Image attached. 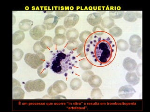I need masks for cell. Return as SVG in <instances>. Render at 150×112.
Segmentation results:
<instances>
[{
  "label": "cell",
  "mask_w": 150,
  "mask_h": 112,
  "mask_svg": "<svg viewBox=\"0 0 150 112\" xmlns=\"http://www.w3.org/2000/svg\"><path fill=\"white\" fill-rule=\"evenodd\" d=\"M117 49L115 39L108 33L93 34L85 43L86 57L94 66H105L115 60Z\"/></svg>",
  "instance_id": "obj_1"
},
{
  "label": "cell",
  "mask_w": 150,
  "mask_h": 112,
  "mask_svg": "<svg viewBox=\"0 0 150 112\" xmlns=\"http://www.w3.org/2000/svg\"><path fill=\"white\" fill-rule=\"evenodd\" d=\"M77 63L76 57L64 49L58 50L53 54L49 62V67L55 74H62L72 69Z\"/></svg>",
  "instance_id": "obj_2"
},
{
  "label": "cell",
  "mask_w": 150,
  "mask_h": 112,
  "mask_svg": "<svg viewBox=\"0 0 150 112\" xmlns=\"http://www.w3.org/2000/svg\"><path fill=\"white\" fill-rule=\"evenodd\" d=\"M25 62L33 69H38L40 65L43 64L46 60V57L43 53H39L26 54L25 55Z\"/></svg>",
  "instance_id": "obj_3"
},
{
  "label": "cell",
  "mask_w": 150,
  "mask_h": 112,
  "mask_svg": "<svg viewBox=\"0 0 150 112\" xmlns=\"http://www.w3.org/2000/svg\"><path fill=\"white\" fill-rule=\"evenodd\" d=\"M46 88V84L44 81L38 79L35 80H29L25 84V89L27 92L33 91L42 92Z\"/></svg>",
  "instance_id": "obj_4"
},
{
  "label": "cell",
  "mask_w": 150,
  "mask_h": 112,
  "mask_svg": "<svg viewBox=\"0 0 150 112\" xmlns=\"http://www.w3.org/2000/svg\"><path fill=\"white\" fill-rule=\"evenodd\" d=\"M46 28L43 24L35 26L30 30V35L35 40H41L46 33Z\"/></svg>",
  "instance_id": "obj_5"
},
{
  "label": "cell",
  "mask_w": 150,
  "mask_h": 112,
  "mask_svg": "<svg viewBox=\"0 0 150 112\" xmlns=\"http://www.w3.org/2000/svg\"><path fill=\"white\" fill-rule=\"evenodd\" d=\"M129 44L130 46L129 50L133 53L137 52L141 47L142 39L140 36L136 34L131 36L129 39Z\"/></svg>",
  "instance_id": "obj_6"
},
{
  "label": "cell",
  "mask_w": 150,
  "mask_h": 112,
  "mask_svg": "<svg viewBox=\"0 0 150 112\" xmlns=\"http://www.w3.org/2000/svg\"><path fill=\"white\" fill-rule=\"evenodd\" d=\"M136 92L135 89L131 85H125L119 89L118 95L122 99H126L132 97Z\"/></svg>",
  "instance_id": "obj_7"
},
{
  "label": "cell",
  "mask_w": 150,
  "mask_h": 112,
  "mask_svg": "<svg viewBox=\"0 0 150 112\" xmlns=\"http://www.w3.org/2000/svg\"><path fill=\"white\" fill-rule=\"evenodd\" d=\"M59 18L55 15L49 14L45 17L43 25L47 30H51L57 24Z\"/></svg>",
  "instance_id": "obj_8"
},
{
  "label": "cell",
  "mask_w": 150,
  "mask_h": 112,
  "mask_svg": "<svg viewBox=\"0 0 150 112\" xmlns=\"http://www.w3.org/2000/svg\"><path fill=\"white\" fill-rule=\"evenodd\" d=\"M79 16L76 14H69L66 17L63 22L64 27L66 29H71L78 23Z\"/></svg>",
  "instance_id": "obj_9"
},
{
  "label": "cell",
  "mask_w": 150,
  "mask_h": 112,
  "mask_svg": "<svg viewBox=\"0 0 150 112\" xmlns=\"http://www.w3.org/2000/svg\"><path fill=\"white\" fill-rule=\"evenodd\" d=\"M102 19L101 14L98 13H93L89 14L87 18V21L88 23L94 27L100 24Z\"/></svg>",
  "instance_id": "obj_10"
},
{
  "label": "cell",
  "mask_w": 150,
  "mask_h": 112,
  "mask_svg": "<svg viewBox=\"0 0 150 112\" xmlns=\"http://www.w3.org/2000/svg\"><path fill=\"white\" fill-rule=\"evenodd\" d=\"M123 68L129 71H134L137 67V63L135 60L130 57L124 58L122 63Z\"/></svg>",
  "instance_id": "obj_11"
},
{
  "label": "cell",
  "mask_w": 150,
  "mask_h": 112,
  "mask_svg": "<svg viewBox=\"0 0 150 112\" xmlns=\"http://www.w3.org/2000/svg\"><path fill=\"white\" fill-rule=\"evenodd\" d=\"M123 18L127 22H134L137 18H142V14L137 11H127L124 13Z\"/></svg>",
  "instance_id": "obj_12"
},
{
  "label": "cell",
  "mask_w": 150,
  "mask_h": 112,
  "mask_svg": "<svg viewBox=\"0 0 150 112\" xmlns=\"http://www.w3.org/2000/svg\"><path fill=\"white\" fill-rule=\"evenodd\" d=\"M125 79L128 83L132 85H137L140 82L139 77L137 76L136 72L133 71L127 72L126 75Z\"/></svg>",
  "instance_id": "obj_13"
},
{
  "label": "cell",
  "mask_w": 150,
  "mask_h": 112,
  "mask_svg": "<svg viewBox=\"0 0 150 112\" xmlns=\"http://www.w3.org/2000/svg\"><path fill=\"white\" fill-rule=\"evenodd\" d=\"M52 87L54 90L58 94L66 91L68 88L67 84L64 81L61 80H59L54 82L52 85Z\"/></svg>",
  "instance_id": "obj_14"
},
{
  "label": "cell",
  "mask_w": 150,
  "mask_h": 112,
  "mask_svg": "<svg viewBox=\"0 0 150 112\" xmlns=\"http://www.w3.org/2000/svg\"><path fill=\"white\" fill-rule=\"evenodd\" d=\"M88 83L93 88H98L102 84V79L98 75H93L88 79Z\"/></svg>",
  "instance_id": "obj_15"
},
{
  "label": "cell",
  "mask_w": 150,
  "mask_h": 112,
  "mask_svg": "<svg viewBox=\"0 0 150 112\" xmlns=\"http://www.w3.org/2000/svg\"><path fill=\"white\" fill-rule=\"evenodd\" d=\"M33 22L29 19H23L20 21L18 24L19 29L23 32H28L32 29Z\"/></svg>",
  "instance_id": "obj_16"
},
{
  "label": "cell",
  "mask_w": 150,
  "mask_h": 112,
  "mask_svg": "<svg viewBox=\"0 0 150 112\" xmlns=\"http://www.w3.org/2000/svg\"><path fill=\"white\" fill-rule=\"evenodd\" d=\"M40 42V44L42 48L45 50L50 49L54 45L53 38L51 36H44Z\"/></svg>",
  "instance_id": "obj_17"
},
{
  "label": "cell",
  "mask_w": 150,
  "mask_h": 112,
  "mask_svg": "<svg viewBox=\"0 0 150 112\" xmlns=\"http://www.w3.org/2000/svg\"><path fill=\"white\" fill-rule=\"evenodd\" d=\"M25 34L22 30H18L14 33L13 35V44L18 45L25 39Z\"/></svg>",
  "instance_id": "obj_18"
},
{
  "label": "cell",
  "mask_w": 150,
  "mask_h": 112,
  "mask_svg": "<svg viewBox=\"0 0 150 112\" xmlns=\"http://www.w3.org/2000/svg\"><path fill=\"white\" fill-rule=\"evenodd\" d=\"M79 33L77 29L75 28H71L67 30L66 33V37L69 41L76 40L79 36Z\"/></svg>",
  "instance_id": "obj_19"
},
{
  "label": "cell",
  "mask_w": 150,
  "mask_h": 112,
  "mask_svg": "<svg viewBox=\"0 0 150 112\" xmlns=\"http://www.w3.org/2000/svg\"><path fill=\"white\" fill-rule=\"evenodd\" d=\"M101 26L103 28L110 29L115 25V21L110 16H105L103 18L101 22Z\"/></svg>",
  "instance_id": "obj_20"
},
{
  "label": "cell",
  "mask_w": 150,
  "mask_h": 112,
  "mask_svg": "<svg viewBox=\"0 0 150 112\" xmlns=\"http://www.w3.org/2000/svg\"><path fill=\"white\" fill-rule=\"evenodd\" d=\"M25 92L23 89L19 87L13 88V99H22L25 97Z\"/></svg>",
  "instance_id": "obj_21"
},
{
  "label": "cell",
  "mask_w": 150,
  "mask_h": 112,
  "mask_svg": "<svg viewBox=\"0 0 150 112\" xmlns=\"http://www.w3.org/2000/svg\"><path fill=\"white\" fill-rule=\"evenodd\" d=\"M49 63L47 62L46 65H40L37 69V74L41 78H44L47 77L48 74Z\"/></svg>",
  "instance_id": "obj_22"
},
{
  "label": "cell",
  "mask_w": 150,
  "mask_h": 112,
  "mask_svg": "<svg viewBox=\"0 0 150 112\" xmlns=\"http://www.w3.org/2000/svg\"><path fill=\"white\" fill-rule=\"evenodd\" d=\"M79 65L81 69L83 71L91 70L93 66L86 57L80 61Z\"/></svg>",
  "instance_id": "obj_23"
},
{
  "label": "cell",
  "mask_w": 150,
  "mask_h": 112,
  "mask_svg": "<svg viewBox=\"0 0 150 112\" xmlns=\"http://www.w3.org/2000/svg\"><path fill=\"white\" fill-rule=\"evenodd\" d=\"M66 37L65 35L62 34L55 35L53 39L54 44L57 46H62L65 43Z\"/></svg>",
  "instance_id": "obj_24"
},
{
  "label": "cell",
  "mask_w": 150,
  "mask_h": 112,
  "mask_svg": "<svg viewBox=\"0 0 150 112\" xmlns=\"http://www.w3.org/2000/svg\"><path fill=\"white\" fill-rule=\"evenodd\" d=\"M82 85V81L78 78H73L70 82V88L74 91L79 90L81 88Z\"/></svg>",
  "instance_id": "obj_25"
},
{
  "label": "cell",
  "mask_w": 150,
  "mask_h": 112,
  "mask_svg": "<svg viewBox=\"0 0 150 112\" xmlns=\"http://www.w3.org/2000/svg\"><path fill=\"white\" fill-rule=\"evenodd\" d=\"M116 47L120 51H125L129 49V44L125 40L120 39L116 42Z\"/></svg>",
  "instance_id": "obj_26"
},
{
  "label": "cell",
  "mask_w": 150,
  "mask_h": 112,
  "mask_svg": "<svg viewBox=\"0 0 150 112\" xmlns=\"http://www.w3.org/2000/svg\"><path fill=\"white\" fill-rule=\"evenodd\" d=\"M93 35V33L88 30L83 31L80 34L79 36L80 41H81L82 43H86L87 41Z\"/></svg>",
  "instance_id": "obj_27"
},
{
  "label": "cell",
  "mask_w": 150,
  "mask_h": 112,
  "mask_svg": "<svg viewBox=\"0 0 150 112\" xmlns=\"http://www.w3.org/2000/svg\"><path fill=\"white\" fill-rule=\"evenodd\" d=\"M109 33L112 37L117 38L122 36V30L120 27L115 26L109 29Z\"/></svg>",
  "instance_id": "obj_28"
},
{
  "label": "cell",
  "mask_w": 150,
  "mask_h": 112,
  "mask_svg": "<svg viewBox=\"0 0 150 112\" xmlns=\"http://www.w3.org/2000/svg\"><path fill=\"white\" fill-rule=\"evenodd\" d=\"M79 43L77 40L69 41L67 42L66 48L70 51H76L79 46Z\"/></svg>",
  "instance_id": "obj_29"
},
{
  "label": "cell",
  "mask_w": 150,
  "mask_h": 112,
  "mask_svg": "<svg viewBox=\"0 0 150 112\" xmlns=\"http://www.w3.org/2000/svg\"><path fill=\"white\" fill-rule=\"evenodd\" d=\"M91 97L93 99H101L103 98V95L100 88H93L91 93Z\"/></svg>",
  "instance_id": "obj_30"
},
{
  "label": "cell",
  "mask_w": 150,
  "mask_h": 112,
  "mask_svg": "<svg viewBox=\"0 0 150 112\" xmlns=\"http://www.w3.org/2000/svg\"><path fill=\"white\" fill-rule=\"evenodd\" d=\"M23 51L21 49L17 48L13 51V60L19 61L21 60L23 56Z\"/></svg>",
  "instance_id": "obj_31"
},
{
  "label": "cell",
  "mask_w": 150,
  "mask_h": 112,
  "mask_svg": "<svg viewBox=\"0 0 150 112\" xmlns=\"http://www.w3.org/2000/svg\"><path fill=\"white\" fill-rule=\"evenodd\" d=\"M123 11H111L109 12V16L113 19H118L122 18L124 15Z\"/></svg>",
  "instance_id": "obj_32"
},
{
  "label": "cell",
  "mask_w": 150,
  "mask_h": 112,
  "mask_svg": "<svg viewBox=\"0 0 150 112\" xmlns=\"http://www.w3.org/2000/svg\"><path fill=\"white\" fill-rule=\"evenodd\" d=\"M105 32V29L101 26L98 25L95 26L93 29V34L94 35L100 36L103 34Z\"/></svg>",
  "instance_id": "obj_33"
},
{
  "label": "cell",
  "mask_w": 150,
  "mask_h": 112,
  "mask_svg": "<svg viewBox=\"0 0 150 112\" xmlns=\"http://www.w3.org/2000/svg\"><path fill=\"white\" fill-rule=\"evenodd\" d=\"M33 50L35 53H43L45 51V50L42 48L41 45L40 44V41H37L34 43L33 46Z\"/></svg>",
  "instance_id": "obj_34"
},
{
  "label": "cell",
  "mask_w": 150,
  "mask_h": 112,
  "mask_svg": "<svg viewBox=\"0 0 150 112\" xmlns=\"http://www.w3.org/2000/svg\"><path fill=\"white\" fill-rule=\"evenodd\" d=\"M76 52L79 56L81 57H86L85 55V43H82L79 44L76 50Z\"/></svg>",
  "instance_id": "obj_35"
},
{
  "label": "cell",
  "mask_w": 150,
  "mask_h": 112,
  "mask_svg": "<svg viewBox=\"0 0 150 112\" xmlns=\"http://www.w3.org/2000/svg\"><path fill=\"white\" fill-rule=\"evenodd\" d=\"M67 32V29L64 27V26L59 25L55 28L54 30L55 35H59V34H62L65 35Z\"/></svg>",
  "instance_id": "obj_36"
},
{
  "label": "cell",
  "mask_w": 150,
  "mask_h": 112,
  "mask_svg": "<svg viewBox=\"0 0 150 112\" xmlns=\"http://www.w3.org/2000/svg\"><path fill=\"white\" fill-rule=\"evenodd\" d=\"M93 72V71H91L90 70H87V71H86L83 72V74H82V78L83 80V81L86 82H88V79L89 78L94 75Z\"/></svg>",
  "instance_id": "obj_37"
},
{
  "label": "cell",
  "mask_w": 150,
  "mask_h": 112,
  "mask_svg": "<svg viewBox=\"0 0 150 112\" xmlns=\"http://www.w3.org/2000/svg\"><path fill=\"white\" fill-rule=\"evenodd\" d=\"M69 13V12L68 11L60 10L55 11L56 16H57L58 18H64L65 16H67Z\"/></svg>",
  "instance_id": "obj_38"
},
{
  "label": "cell",
  "mask_w": 150,
  "mask_h": 112,
  "mask_svg": "<svg viewBox=\"0 0 150 112\" xmlns=\"http://www.w3.org/2000/svg\"><path fill=\"white\" fill-rule=\"evenodd\" d=\"M43 99H66V98L65 96L62 95L55 96H51L49 95H45L43 96Z\"/></svg>",
  "instance_id": "obj_39"
},
{
  "label": "cell",
  "mask_w": 150,
  "mask_h": 112,
  "mask_svg": "<svg viewBox=\"0 0 150 112\" xmlns=\"http://www.w3.org/2000/svg\"><path fill=\"white\" fill-rule=\"evenodd\" d=\"M47 93L49 95L51 96H55L58 95V94L54 90V89L52 87V85H51L48 88V90H47Z\"/></svg>",
  "instance_id": "obj_40"
},
{
  "label": "cell",
  "mask_w": 150,
  "mask_h": 112,
  "mask_svg": "<svg viewBox=\"0 0 150 112\" xmlns=\"http://www.w3.org/2000/svg\"><path fill=\"white\" fill-rule=\"evenodd\" d=\"M136 74L138 77L142 76V64L140 63L136 68Z\"/></svg>",
  "instance_id": "obj_41"
},
{
  "label": "cell",
  "mask_w": 150,
  "mask_h": 112,
  "mask_svg": "<svg viewBox=\"0 0 150 112\" xmlns=\"http://www.w3.org/2000/svg\"><path fill=\"white\" fill-rule=\"evenodd\" d=\"M17 86H19L21 87V85L18 81L16 79L13 78V88L15 87H17Z\"/></svg>",
  "instance_id": "obj_42"
}]
</instances>
